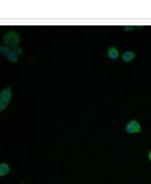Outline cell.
Masks as SVG:
<instances>
[{
	"label": "cell",
	"instance_id": "6da1fadb",
	"mask_svg": "<svg viewBox=\"0 0 151 184\" xmlns=\"http://www.w3.org/2000/svg\"><path fill=\"white\" fill-rule=\"evenodd\" d=\"M4 41H5V44H6V46L16 47L17 44L20 43V35L17 34L16 32L10 31V32H7L6 34L4 35Z\"/></svg>",
	"mask_w": 151,
	"mask_h": 184
},
{
	"label": "cell",
	"instance_id": "7a4b0ae2",
	"mask_svg": "<svg viewBox=\"0 0 151 184\" xmlns=\"http://www.w3.org/2000/svg\"><path fill=\"white\" fill-rule=\"evenodd\" d=\"M126 132L129 133V134L140 133L142 132V126H140V124H139V121H137V120L128 121V124L126 125Z\"/></svg>",
	"mask_w": 151,
	"mask_h": 184
},
{
	"label": "cell",
	"instance_id": "3957f363",
	"mask_svg": "<svg viewBox=\"0 0 151 184\" xmlns=\"http://www.w3.org/2000/svg\"><path fill=\"white\" fill-rule=\"evenodd\" d=\"M134 57H135V53L132 52V51H125L123 55H122V59L125 62H131V61L134 59Z\"/></svg>",
	"mask_w": 151,
	"mask_h": 184
},
{
	"label": "cell",
	"instance_id": "277c9868",
	"mask_svg": "<svg viewBox=\"0 0 151 184\" xmlns=\"http://www.w3.org/2000/svg\"><path fill=\"white\" fill-rule=\"evenodd\" d=\"M108 56H109L110 59H116V58H119V56H120L119 50L116 49V47H110V49H109V52H108Z\"/></svg>",
	"mask_w": 151,
	"mask_h": 184
},
{
	"label": "cell",
	"instance_id": "5b68a950",
	"mask_svg": "<svg viewBox=\"0 0 151 184\" xmlns=\"http://www.w3.org/2000/svg\"><path fill=\"white\" fill-rule=\"evenodd\" d=\"M11 96H12V93H11V88H10V87L4 88L3 92H1V98L5 99V100H7V102H10Z\"/></svg>",
	"mask_w": 151,
	"mask_h": 184
},
{
	"label": "cell",
	"instance_id": "8992f818",
	"mask_svg": "<svg viewBox=\"0 0 151 184\" xmlns=\"http://www.w3.org/2000/svg\"><path fill=\"white\" fill-rule=\"evenodd\" d=\"M10 172V166L7 164H0V177L6 176Z\"/></svg>",
	"mask_w": 151,
	"mask_h": 184
},
{
	"label": "cell",
	"instance_id": "52a82bcc",
	"mask_svg": "<svg viewBox=\"0 0 151 184\" xmlns=\"http://www.w3.org/2000/svg\"><path fill=\"white\" fill-rule=\"evenodd\" d=\"M11 52H12V51L10 50L9 46H1V47H0V53H1L3 56H9Z\"/></svg>",
	"mask_w": 151,
	"mask_h": 184
},
{
	"label": "cell",
	"instance_id": "ba28073f",
	"mask_svg": "<svg viewBox=\"0 0 151 184\" xmlns=\"http://www.w3.org/2000/svg\"><path fill=\"white\" fill-rule=\"evenodd\" d=\"M7 58H9L10 62H17V55H15L13 52H11L10 55L7 56Z\"/></svg>",
	"mask_w": 151,
	"mask_h": 184
},
{
	"label": "cell",
	"instance_id": "9c48e42d",
	"mask_svg": "<svg viewBox=\"0 0 151 184\" xmlns=\"http://www.w3.org/2000/svg\"><path fill=\"white\" fill-rule=\"evenodd\" d=\"M9 105V102H7V100H5V99H0V108H1V109H4V108H6V107Z\"/></svg>",
	"mask_w": 151,
	"mask_h": 184
},
{
	"label": "cell",
	"instance_id": "30bf717a",
	"mask_svg": "<svg viewBox=\"0 0 151 184\" xmlns=\"http://www.w3.org/2000/svg\"><path fill=\"white\" fill-rule=\"evenodd\" d=\"M12 52L15 53V55H21V53H22V49H21V47H18V46H16V47H13Z\"/></svg>",
	"mask_w": 151,
	"mask_h": 184
},
{
	"label": "cell",
	"instance_id": "8fae6325",
	"mask_svg": "<svg viewBox=\"0 0 151 184\" xmlns=\"http://www.w3.org/2000/svg\"><path fill=\"white\" fill-rule=\"evenodd\" d=\"M149 160H150V161H151V150L149 151Z\"/></svg>",
	"mask_w": 151,
	"mask_h": 184
},
{
	"label": "cell",
	"instance_id": "7c38bea8",
	"mask_svg": "<svg viewBox=\"0 0 151 184\" xmlns=\"http://www.w3.org/2000/svg\"><path fill=\"white\" fill-rule=\"evenodd\" d=\"M0 99H1V93H0Z\"/></svg>",
	"mask_w": 151,
	"mask_h": 184
},
{
	"label": "cell",
	"instance_id": "4fadbf2b",
	"mask_svg": "<svg viewBox=\"0 0 151 184\" xmlns=\"http://www.w3.org/2000/svg\"><path fill=\"white\" fill-rule=\"evenodd\" d=\"M0 111H1V108H0Z\"/></svg>",
	"mask_w": 151,
	"mask_h": 184
},
{
	"label": "cell",
	"instance_id": "5bb4252c",
	"mask_svg": "<svg viewBox=\"0 0 151 184\" xmlns=\"http://www.w3.org/2000/svg\"><path fill=\"white\" fill-rule=\"evenodd\" d=\"M0 47H1V46H0Z\"/></svg>",
	"mask_w": 151,
	"mask_h": 184
}]
</instances>
